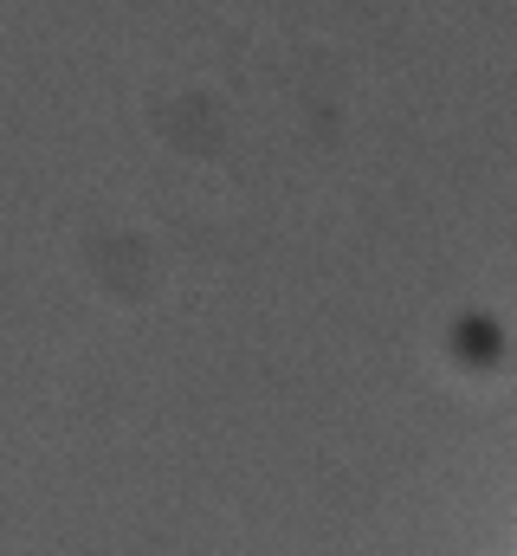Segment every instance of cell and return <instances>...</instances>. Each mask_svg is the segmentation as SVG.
<instances>
[{
    "label": "cell",
    "mask_w": 517,
    "mask_h": 556,
    "mask_svg": "<svg viewBox=\"0 0 517 556\" xmlns=\"http://www.w3.org/2000/svg\"><path fill=\"white\" fill-rule=\"evenodd\" d=\"M453 363H466L472 376H492L499 363H505V330L492 324V317H466V324H453Z\"/></svg>",
    "instance_id": "6da1fadb"
}]
</instances>
